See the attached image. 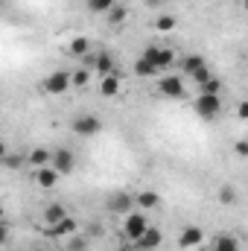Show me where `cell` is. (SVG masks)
<instances>
[{
  "mask_svg": "<svg viewBox=\"0 0 248 251\" xmlns=\"http://www.w3.org/2000/svg\"><path fill=\"white\" fill-rule=\"evenodd\" d=\"M193 111L201 117V120H216L222 114V97L219 94H198L196 102H193Z\"/></svg>",
  "mask_w": 248,
  "mask_h": 251,
  "instance_id": "obj_1",
  "label": "cell"
},
{
  "mask_svg": "<svg viewBox=\"0 0 248 251\" xmlns=\"http://www.w3.org/2000/svg\"><path fill=\"white\" fill-rule=\"evenodd\" d=\"M149 228V219H146V213H140V210H131V213H125L123 216V234L131 240V243H137L140 240V234Z\"/></svg>",
  "mask_w": 248,
  "mask_h": 251,
  "instance_id": "obj_2",
  "label": "cell"
},
{
  "mask_svg": "<svg viewBox=\"0 0 248 251\" xmlns=\"http://www.w3.org/2000/svg\"><path fill=\"white\" fill-rule=\"evenodd\" d=\"M158 94L167 97V100H181L184 97V79L175 76V73H167L158 79Z\"/></svg>",
  "mask_w": 248,
  "mask_h": 251,
  "instance_id": "obj_3",
  "label": "cell"
},
{
  "mask_svg": "<svg viewBox=\"0 0 248 251\" xmlns=\"http://www.w3.org/2000/svg\"><path fill=\"white\" fill-rule=\"evenodd\" d=\"M140 59H146L149 64H155L158 70H164V67H170V64L175 62V53L167 50V47H155V44H149V47L140 53Z\"/></svg>",
  "mask_w": 248,
  "mask_h": 251,
  "instance_id": "obj_4",
  "label": "cell"
},
{
  "mask_svg": "<svg viewBox=\"0 0 248 251\" xmlns=\"http://www.w3.org/2000/svg\"><path fill=\"white\" fill-rule=\"evenodd\" d=\"M67 88H73V85H70V73H67V70H53V73L44 79V91H47V94H53V97H62Z\"/></svg>",
  "mask_w": 248,
  "mask_h": 251,
  "instance_id": "obj_5",
  "label": "cell"
},
{
  "mask_svg": "<svg viewBox=\"0 0 248 251\" xmlns=\"http://www.w3.org/2000/svg\"><path fill=\"white\" fill-rule=\"evenodd\" d=\"M50 167H53L59 176H70L73 167H76V155H73L70 149H56V152L50 155Z\"/></svg>",
  "mask_w": 248,
  "mask_h": 251,
  "instance_id": "obj_6",
  "label": "cell"
},
{
  "mask_svg": "<svg viewBox=\"0 0 248 251\" xmlns=\"http://www.w3.org/2000/svg\"><path fill=\"white\" fill-rule=\"evenodd\" d=\"M73 131H76L79 137H94V134L102 131V120L94 117V114H82V117L73 120Z\"/></svg>",
  "mask_w": 248,
  "mask_h": 251,
  "instance_id": "obj_7",
  "label": "cell"
},
{
  "mask_svg": "<svg viewBox=\"0 0 248 251\" xmlns=\"http://www.w3.org/2000/svg\"><path fill=\"white\" fill-rule=\"evenodd\" d=\"M105 207H108V213H114V216L131 213V210H134V193H114Z\"/></svg>",
  "mask_w": 248,
  "mask_h": 251,
  "instance_id": "obj_8",
  "label": "cell"
},
{
  "mask_svg": "<svg viewBox=\"0 0 248 251\" xmlns=\"http://www.w3.org/2000/svg\"><path fill=\"white\" fill-rule=\"evenodd\" d=\"M59 178H62V176H59L50 164H47V167H38V170L32 173V181H35L41 190H53L56 184H59Z\"/></svg>",
  "mask_w": 248,
  "mask_h": 251,
  "instance_id": "obj_9",
  "label": "cell"
},
{
  "mask_svg": "<svg viewBox=\"0 0 248 251\" xmlns=\"http://www.w3.org/2000/svg\"><path fill=\"white\" fill-rule=\"evenodd\" d=\"M204 243V231L198 228V225H187L184 231L178 234V246L181 249H196V246H201Z\"/></svg>",
  "mask_w": 248,
  "mask_h": 251,
  "instance_id": "obj_10",
  "label": "cell"
},
{
  "mask_svg": "<svg viewBox=\"0 0 248 251\" xmlns=\"http://www.w3.org/2000/svg\"><path fill=\"white\" fill-rule=\"evenodd\" d=\"M161 243H164V234H161L158 228H152V225H149V228L140 234V240H137V246H140L143 251H155Z\"/></svg>",
  "mask_w": 248,
  "mask_h": 251,
  "instance_id": "obj_11",
  "label": "cell"
},
{
  "mask_svg": "<svg viewBox=\"0 0 248 251\" xmlns=\"http://www.w3.org/2000/svg\"><path fill=\"white\" fill-rule=\"evenodd\" d=\"M64 216H67V210H64L62 201L47 204V207H44V213H41V219H44V225H47V228H50V225H56V222H62Z\"/></svg>",
  "mask_w": 248,
  "mask_h": 251,
  "instance_id": "obj_12",
  "label": "cell"
},
{
  "mask_svg": "<svg viewBox=\"0 0 248 251\" xmlns=\"http://www.w3.org/2000/svg\"><path fill=\"white\" fill-rule=\"evenodd\" d=\"M88 59L94 62V70H97L99 76L114 73V56H111V53H97V56H88Z\"/></svg>",
  "mask_w": 248,
  "mask_h": 251,
  "instance_id": "obj_13",
  "label": "cell"
},
{
  "mask_svg": "<svg viewBox=\"0 0 248 251\" xmlns=\"http://www.w3.org/2000/svg\"><path fill=\"white\" fill-rule=\"evenodd\" d=\"M73 231H76V219H70V216H64L62 222H56V225L47 228L50 237H73Z\"/></svg>",
  "mask_w": 248,
  "mask_h": 251,
  "instance_id": "obj_14",
  "label": "cell"
},
{
  "mask_svg": "<svg viewBox=\"0 0 248 251\" xmlns=\"http://www.w3.org/2000/svg\"><path fill=\"white\" fill-rule=\"evenodd\" d=\"M99 94H102V97H117V94H120V76H117V73L102 76V82H99Z\"/></svg>",
  "mask_w": 248,
  "mask_h": 251,
  "instance_id": "obj_15",
  "label": "cell"
},
{
  "mask_svg": "<svg viewBox=\"0 0 248 251\" xmlns=\"http://www.w3.org/2000/svg\"><path fill=\"white\" fill-rule=\"evenodd\" d=\"M70 56H73V59H88V56H91V41H88L85 35L73 38V41H70Z\"/></svg>",
  "mask_w": 248,
  "mask_h": 251,
  "instance_id": "obj_16",
  "label": "cell"
},
{
  "mask_svg": "<svg viewBox=\"0 0 248 251\" xmlns=\"http://www.w3.org/2000/svg\"><path fill=\"white\" fill-rule=\"evenodd\" d=\"M204 64H207V62H204L198 53H190V56H184V59H181V73H184L187 79H190V76H193L198 67H204Z\"/></svg>",
  "mask_w": 248,
  "mask_h": 251,
  "instance_id": "obj_17",
  "label": "cell"
},
{
  "mask_svg": "<svg viewBox=\"0 0 248 251\" xmlns=\"http://www.w3.org/2000/svg\"><path fill=\"white\" fill-rule=\"evenodd\" d=\"M134 76H140V79H155V76H161V70H158L155 64H149L146 59L137 56V62H134Z\"/></svg>",
  "mask_w": 248,
  "mask_h": 251,
  "instance_id": "obj_18",
  "label": "cell"
},
{
  "mask_svg": "<svg viewBox=\"0 0 248 251\" xmlns=\"http://www.w3.org/2000/svg\"><path fill=\"white\" fill-rule=\"evenodd\" d=\"M213 251H240V243L234 234H219L213 240Z\"/></svg>",
  "mask_w": 248,
  "mask_h": 251,
  "instance_id": "obj_19",
  "label": "cell"
},
{
  "mask_svg": "<svg viewBox=\"0 0 248 251\" xmlns=\"http://www.w3.org/2000/svg\"><path fill=\"white\" fill-rule=\"evenodd\" d=\"M158 201H161V199H158V193H155V190H143V193H137V196H134V204H140L143 210L158 207Z\"/></svg>",
  "mask_w": 248,
  "mask_h": 251,
  "instance_id": "obj_20",
  "label": "cell"
},
{
  "mask_svg": "<svg viewBox=\"0 0 248 251\" xmlns=\"http://www.w3.org/2000/svg\"><path fill=\"white\" fill-rule=\"evenodd\" d=\"M105 18H108V24H111V26H120V24H123L125 18H128V12H125V6L114 3V6H111V9L105 12Z\"/></svg>",
  "mask_w": 248,
  "mask_h": 251,
  "instance_id": "obj_21",
  "label": "cell"
},
{
  "mask_svg": "<svg viewBox=\"0 0 248 251\" xmlns=\"http://www.w3.org/2000/svg\"><path fill=\"white\" fill-rule=\"evenodd\" d=\"M50 155H53V152H47V149H41V146H38V149H32V152H29V158H26V161L38 170V167H47V164H50Z\"/></svg>",
  "mask_w": 248,
  "mask_h": 251,
  "instance_id": "obj_22",
  "label": "cell"
},
{
  "mask_svg": "<svg viewBox=\"0 0 248 251\" xmlns=\"http://www.w3.org/2000/svg\"><path fill=\"white\" fill-rule=\"evenodd\" d=\"M178 26V18H173V15H158L155 18V29L158 32H170V29H175Z\"/></svg>",
  "mask_w": 248,
  "mask_h": 251,
  "instance_id": "obj_23",
  "label": "cell"
},
{
  "mask_svg": "<svg viewBox=\"0 0 248 251\" xmlns=\"http://www.w3.org/2000/svg\"><path fill=\"white\" fill-rule=\"evenodd\" d=\"M114 3H117V0H85L88 12H94V15H105V12H108Z\"/></svg>",
  "mask_w": 248,
  "mask_h": 251,
  "instance_id": "obj_24",
  "label": "cell"
},
{
  "mask_svg": "<svg viewBox=\"0 0 248 251\" xmlns=\"http://www.w3.org/2000/svg\"><path fill=\"white\" fill-rule=\"evenodd\" d=\"M210 76H213V73H210V67H207V64H204V67H198V70H196V73H193V76H190V79H193V82H196V85H198V88H201V85H204V82H207V79H210Z\"/></svg>",
  "mask_w": 248,
  "mask_h": 251,
  "instance_id": "obj_25",
  "label": "cell"
},
{
  "mask_svg": "<svg viewBox=\"0 0 248 251\" xmlns=\"http://www.w3.org/2000/svg\"><path fill=\"white\" fill-rule=\"evenodd\" d=\"M219 201H222V204H234V201H237V190L234 187H222L219 190Z\"/></svg>",
  "mask_w": 248,
  "mask_h": 251,
  "instance_id": "obj_26",
  "label": "cell"
},
{
  "mask_svg": "<svg viewBox=\"0 0 248 251\" xmlns=\"http://www.w3.org/2000/svg\"><path fill=\"white\" fill-rule=\"evenodd\" d=\"M70 85L85 88V85H88V70H76V73H70Z\"/></svg>",
  "mask_w": 248,
  "mask_h": 251,
  "instance_id": "obj_27",
  "label": "cell"
},
{
  "mask_svg": "<svg viewBox=\"0 0 248 251\" xmlns=\"http://www.w3.org/2000/svg\"><path fill=\"white\" fill-rule=\"evenodd\" d=\"M67 251H88V240H82V237H70Z\"/></svg>",
  "mask_w": 248,
  "mask_h": 251,
  "instance_id": "obj_28",
  "label": "cell"
},
{
  "mask_svg": "<svg viewBox=\"0 0 248 251\" xmlns=\"http://www.w3.org/2000/svg\"><path fill=\"white\" fill-rule=\"evenodd\" d=\"M21 164H24V161H21V155H9V152H6V158H3V164H0V167H9V170H18Z\"/></svg>",
  "mask_w": 248,
  "mask_h": 251,
  "instance_id": "obj_29",
  "label": "cell"
},
{
  "mask_svg": "<svg viewBox=\"0 0 248 251\" xmlns=\"http://www.w3.org/2000/svg\"><path fill=\"white\" fill-rule=\"evenodd\" d=\"M6 243H9V225L0 219V246H6Z\"/></svg>",
  "mask_w": 248,
  "mask_h": 251,
  "instance_id": "obj_30",
  "label": "cell"
},
{
  "mask_svg": "<svg viewBox=\"0 0 248 251\" xmlns=\"http://www.w3.org/2000/svg\"><path fill=\"white\" fill-rule=\"evenodd\" d=\"M248 149H246V140H237V155H246Z\"/></svg>",
  "mask_w": 248,
  "mask_h": 251,
  "instance_id": "obj_31",
  "label": "cell"
},
{
  "mask_svg": "<svg viewBox=\"0 0 248 251\" xmlns=\"http://www.w3.org/2000/svg\"><path fill=\"white\" fill-rule=\"evenodd\" d=\"M6 152H9V149H6V143L0 140V164H3V158H6Z\"/></svg>",
  "mask_w": 248,
  "mask_h": 251,
  "instance_id": "obj_32",
  "label": "cell"
},
{
  "mask_svg": "<svg viewBox=\"0 0 248 251\" xmlns=\"http://www.w3.org/2000/svg\"><path fill=\"white\" fill-rule=\"evenodd\" d=\"M143 3H146V6H152V9H155V6H158V3H161V0H143Z\"/></svg>",
  "mask_w": 248,
  "mask_h": 251,
  "instance_id": "obj_33",
  "label": "cell"
},
{
  "mask_svg": "<svg viewBox=\"0 0 248 251\" xmlns=\"http://www.w3.org/2000/svg\"><path fill=\"white\" fill-rule=\"evenodd\" d=\"M32 251H47V249H32Z\"/></svg>",
  "mask_w": 248,
  "mask_h": 251,
  "instance_id": "obj_34",
  "label": "cell"
}]
</instances>
